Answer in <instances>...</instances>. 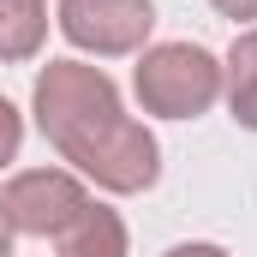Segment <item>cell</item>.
I'll return each mask as SVG.
<instances>
[{"mask_svg":"<svg viewBox=\"0 0 257 257\" xmlns=\"http://www.w3.org/2000/svg\"><path fill=\"white\" fill-rule=\"evenodd\" d=\"M36 132L72 162L78 180L96 192L138 197L162 180V144L144 120H132L120 102V84L90 60H48L30 90Z\"/></svg>","mask_w":257,"mask_h":257,"instance_id":"obj_1","label":"cell"},{"mask_svg":"<svg viewBox=\"0 0 257 257\" xmlns=\"http://www.w3.org/2000/svg\"><path fill=\"white\" fill-rule=\"evenodd\" d=\"M132 90L156 120H197L221 102V60L197 42H150L132 66Z\"/></svg>","mask_w":257,"mask_h":257,"instance_id":"obj_2","label":"cell"},{"mask_svg":"<svg viewBox=\"0 0 257 257\" xmlns=\"http://www.w3.org/2000/svg\"><path fill=\"white\" fill-rule=\"evenodd\" d=\"M54 24L78 54L96 60H120V54H144L150 30H156V6L150 0H60Z\"/></svg>","mask_w":257,"mask_h":257,"instance_id":"obj_3","label":"cell"},{"mask_svg":"<svg viewBox=\"0 0 257 257\" xmlns=\"http://www.w3.org/2000/svg\"><path fill=\"white\" fill-rule=\"evenodd\" d=\"M90 203L84 180L72 168H24L0 186V215L12 233H30V239H54L66 221Z\"/></svg>","mask_w":257,"mask_h":257,"instance_id":"obj_4","label":"cell"},{"mask_svg":"<svg viewBox=\"0 0 257 257\" xmlns=\"http://www.w3.org/2000/svg\"><path fill=\"white\" fill-rule=\"evenodd\" d=\"M54 251L60 257H126L132 251V233H126V215L102 197H90L60 233H54Z\"/></svg>","mask_w":257,"mask_h":257,"instance_id":"obj_5","label":"cell"},{"mask_svg":"<svg viewBox=\"0 0 257 257\" xmlns=\"http://www.w3.org/2000/svg\"><path fill=\"white\" fill-rule=\"evenodd\" d=\"M221 96H227V114L245 132H257V24L233 36V48L221 60Z\"/></svg>","mask_w":257,"mask_h":257,"instance_id":"obj_6","label":"cell"},{"mask_svg":"<svg viewBox=\"0 0 257 257\" xmlns=\"http://www.w3.org/2000/svg\"><path fill=\"white\" fill-rule=\"evenodd\" d=\"M48 42V0H0V66H24Z\"/></svg>","mask_w":257,"mask_h":257,"instance_id":"obj_7","label":"cell"},{"mask_svg":"<svg viewBox=\"0 0 257 257\" xmlns=\"http://www.w3.org/2000/svg\"><path fill=\"white\" fill-rule=\"evenodd\" d=\"M18 144H24V114L0 96V168H12V162H18Z\"/></svg>","mask_w":257,"mask_h":257,"instance_id":"obj_8","label":"cell"},{"mask_svg":"<svg viewBox=\"0 0 257 257\" xmlns=\"http://www.w3.org/2000/svg\"><path fill=\"white\" fill-rule=\"evenodd\" d=\"M162 257H233V251L215 245V239H186V245H168Z\"/></svg>","mask_w":257,"mask_h":257,"instance_id":"obj_9","label":"cell"},{"mask_svg":"<svg viewBox=\"0 0 257 257\" xmlns=\"http://www.w3.org/2000/svg\"><path fill=\"white\" fill-rule=\"evenodd\" d=\"M209 6H215L221 18H233V24H245V30L257 24V0H209Z\"/></svg>","mask_w":257,"mask_h":257,"instance_id":"obj_10","label":"cell"},{"mask_svg":"<svg viewBox=\"0 0 257 257\" xmlns=\"http://www.w3.org/2000/svg\"><path fill=\"white\" fill-rule=\"evenodd\" d=\"M12 239H18V233H12V227H6V215H0V257H12Z\"/></svg>","mask_w":257,"mask_h":257,"instance_id":"obj_11","label":"cell"}]
</instances>
